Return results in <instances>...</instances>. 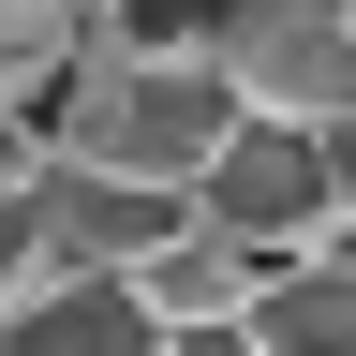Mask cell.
<instances>
[{"instance_id":"obj_11","label":"cell","mask_w":356,"mask_h":356,"mask_svg":"<svg viewBox=\"0 0 356 356\" xmlns=\"http://www.w3.org/2000/svg\"><path fill=\"white\" fill-rule=\"evenodd\" d=\"M312 149H327V193H341V222H356V104H341L327 134H312Z\"/></svg>"},{"instance_id":"obj_7","label":"cell","mask_w":356,"mask_h":356,"mask_svg":"<svg viewBox=\"0 0 356 356\" xmlns=\"http://www.w3.org/2000/svg\"><path fill=\"white\" fill-rule=\"evenodd\" d=\"M74 44H89L74 15H44V0H0V104H15L30 134H44V89L74 74Z\"/></svg>"},{"instance_id":"obj_13","label":"cell","mask_w":356,"mask_h":356,"mask_svg":"<svg viewBox=\"0 0 356 356\" xmlns=\"http://www.w3.org/2000/svg\"><path fill=\"white\" fill-rule=\"evenodd\" d=\"M341 15H356V0H341Z\"/></svg>"},{"instance_id":"obj_2","label":"cell","mask_w":356,"mask_h":356,"mask_svg":"<svg viewBox=\"0 0 356 356\" xmlns=\"http://www.w3.org/2000/svg\"><path fill=\"white\" fill-rule=\"evenodd\" d=\"M208 60H222V89H238V119L327 134L356 104V15H341V0H222Z\"/></svg>"},{"instance_id":"obj_12","label":"cell","mask_w":356,"mask_h":356,"mask_svg":"<svg viewBox=\"0 0 356 356\" xmlns=\"http://www.w3.org/2000/svg\"><path fill=\"white\" fill-rule=\"evenodd\" d=\"M30 163H44V134H30L15 104H0V178H30Z\"/></svg>"},{"instance_id":"obj_4","label":"cell","mask_w":356,"mask_h":356,"mask_svg":"<svg viewBox=\"0 0 356 356\" xmlns=\"http://www.w3.org/2000/svg\"><path fill=\"white\" fill-rule=\"evenodd\" d=\"M119 282H134V312H149V327H208V312H252L267 252H252V238H222L208 208H178L163 238H149V252L119 267Z\"/></svg>"},{"instance_id":"obj_1","label":"cell","mask_w":356,"mask_h":356,"mask_svg":"<svg viewBox=\"0 0 356 356\" xmlns=\"http://www.w3.org/2000/svg\"><path fill=\"white\" fill-rule=\"evenodd\" d=\"M222 134H238L222 60H104V44H74V74L44 89V149L104 163V178H149V193H193Z\"/></svg>"},{"instance_id":"obj_9","label":"cell","mask_w":356,"mask_h":356,"mask_svg":"<svg viewBox=\"0 0 356 356\" xmlns=\"http://www.w3.org/2000/svg\"><path fill=\"white\" fill-rule=\"evenodd\" d=\"M30 282H60V252H44V208H30V178H0V312H15Z\"/></svg>"},{"instance_id":"obj_8","label":"cell","mask_w":356,"mask_h":356,"mask_svg":"<svg viewBox=\"0 0 356 356\" xmlns=\"http://www.w3.org/2000/svg\"><path fill=\"white\" fill-rule=\"evenodd\" d=\"M222 0H89V44L104 60H208Z\"/></svg>"},{"instance_id":"obj_6","label":"cell","mask_w":356,"mask_h":356,"mask_svg":"<svg viewBox=\"0 0 356 356\" xmlns=\"http://www.w3.org/2000/svg\"><path fill=\"white\" fill-rule=\"evenodd\" d=\"M238 327H252V356H356V222L327 252H282Z\"/></svg>"},{"instance_id":"obj_3","label":"cell","mask_w":356,"mask_h":356,"mask_svg":"<svg viewBox=\"0 0 356 356\" xmlns=\"http://www.w3.org/2000/svg\"><path fill=\"white\" fill-rule=\"evenodd\" d=\"M193 208L222 222V238H252L267 267H282V252H327V238H341L327 149H312L297 119H238V134L208 149V178H193Z\"/></svg>"},{"instance_id":"obj_10","label":"cell","mask_w":356,"mask_h":356,"mask_svg":"<svg viewBox=\"0 0 356 356\" xmlns=\"http://www.w3.org/2000/svg\"><path fill=\"white\" fill-rule=\"evenodd\" d=\"M163 356H252V327H238V312H208V327H163Z\"/></svg>"},{"instance_id":"obj_5","label":"cell","mask_w":356,"mask_h":356,"mask_svg":"<svg viewBox=\"0 0 356 356\" xmlns=\"http://www.w3.org/2000/svg\"><path fill=\"white\" fill-rule=\"evenodd\" d=\"M0 356H163V327L134 312L119 267H60V282H30L0 312Z\"/></svg>"}]
</instances>
